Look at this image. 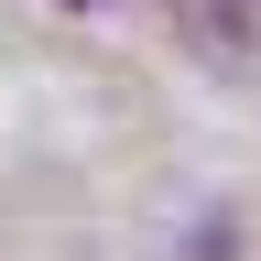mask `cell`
Masks as SVG:
<instances>
[{
    "mask_svg": "<svg viewBox=\"0 0 261 261\" xmlns=\"http://www.w3.org/2000/svg\"><path fill=\"white\" fill-rule=\"evenodd\" d=\"M185 33V55L228 65V76H261V0H163Z\"/></svg>",
    "mask_w": 261,
    "mask_h": 261,
    "instance_id": "6da1fadb",
    "label": "cell"
},
{
    "mask_svg": "<svg viewBox=\"0 0 261 261\" xmlns=\"http://www.w3.org/2000/svg\"><path fill=\"white\" fill-rule=\"evenodd\" d=\"M65 11H98V0H65Z\"/></svg>",
    "mask_w": 261,
    "mask_h": 261,
    "instance_id": "7a4b0ae2",
    "label": "cell"
}]
</instances>
